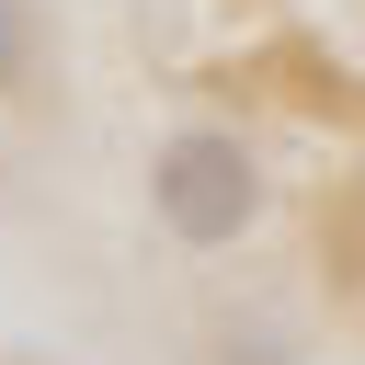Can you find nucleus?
<instances>
[{
    "instance_id": "nucleus-1",
    "label": "nucleus",
    "mask_w": 365,
    "mask_h": 365,
    "mask_svg": "<svg viewBox=\"0 0 365 365\" xmlns=\"http://www.w3.org/2000/svg\"><path fill=\"white\" fill-rule=\"evenodd\" d=\"M148 205H160V228H171L182 251H228V240L262 217V171H251V148H240L228 125H182V137L148 160Z\"/></svg>"
},
{
    "instance_id": "nucleus-2",
    "label": "nucleus",
    "mask_w": 365,
    "mask_h": 365,
    "mask_svg": "<svg viewBox=\"0 0 365 365\" xmlns=\"http://www.w3.org/2000/svg\"><path fill=\"white\" fill-rule=\"evenodd\" d=\"M23 57H34V34H23V0H0V91L23 80Z\"/></svg>"
}]
</instances>
